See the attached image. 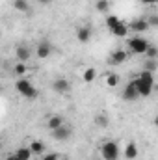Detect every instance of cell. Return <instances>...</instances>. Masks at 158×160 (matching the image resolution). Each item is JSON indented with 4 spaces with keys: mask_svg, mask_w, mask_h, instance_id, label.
Returning <instances> with one entry per match:
<instances>
[{
    "mask_svg": "<svg viewBox=\"0 0 158 160\" xmlns=\"http://www.w3.org/2000/svg\"><path fill=\"white\" fill-rule=\"evenodd\" d=\"M126 58H128V52L126 50H114V54L110 58V63L112 65H119V63L126 62Z\"/></svg>",
    "mask_w": 158,
    "mask_h": 160,
    "instance_id": "cell-11",
    "label": "cell"
},
{
    "mask_svg": "<svg viewBox=\"0 0 158 160\" xmlns=\"http://www.w3.org/2000/svg\"><path fill=\"white\" fill-rule=\"evenodd\" d=\"M138 97H140V91H138V88H136L134 80H130V82L125 86V89H123V99H125V101H128V102H134Z\"/></svg>",
    "mask_w": 158,
    "mask_h": 160,
    "instance_id": "cell-4",
    "label": "cell"
},
{
    "mask_svg": "<svg viewBox=\"0 0 158 160\" xmlns=\"http://www.w3.org/2000/svg\"><path fill=\"white\" fill-rule=\"evenodd\" d=\"M97 9H99V11H106V9H108V2H106V0H99V2H97Z\"/></svg>",
    "mask_w": 158,
    "mask_h": 160,
    "instance_id": "cell-27",
    "label": "cell"
},
{
    "mask_svg": "<svg viewBox=\"0 0 158 160\" xmlns=\"http://www.w3.org/2000/svg\"><path fill=\"white\" fill-rule=\"evenodd\" d=\"M37 2H41V4H45V6H47V4H50L52 0H37Z\"/></svg>",
    "mask_w": 158,
    "mask_h": 160,
    "instance_id": "cell-32",
    "label": "cell"
},
{
    "mask_svg": "<svg viewBox=\"0 0 158 160\" xmlns=\"http://www.w3.org/2000/svg\"><path fill=\"white\" fill-rule=\"evenodd\" d=\"M71 128L67 127V125H62L60 128H56V130H52V136L56 138V140H60V142H67L69 138H71Z\"/></svg>",
    "mask_w": 158,
    "mask_h": 160,
    "instance_id": "cell-8",
    "label": "cell"
},
{
    "mask_svg": "<svg viewBox=\"0 0 158 160\" xmlns=\"http://www.w3.org/2000/svg\"><path fill=\"white\" fill-rule=\"evenodd\" d=\"M141 4H145V6H153V4H156L158 0H140Z\"/></svg>",
    "mask_w": 158,
    "mask_h": 160,
    "instance_id": "cell-30",
    "label": "cell"
},
{
    "mask_svg": "<svg viewBox=\"0 0 158 160\" xmlns=\"http://www.w3.org/2000/svg\"><path fill=\"white\" fill-rule=\"evenodd\" d=\"M123 155H125L126 160H134L138 157V145H136L134 142H128L126 147H125V151H123Z\"/></svg>",
    "mask_w": 158,
    "mask_h": 160,
    "instance_id": "cell-12",
    "label": "cell"
},
{
    "mask_svg": "<svg viewBox=\"0 0 158 160\" xmlns=\"http://www.w3.org/2000/svg\"><path fill=\"white\" fill-rule=\"evenodd\" d=\"M140 78H143L145 82H151V84H155V77H153V73L151 71H141V75H140Z\"/></svg>",
    "mask_w": 158,
    "mask_h": 160,
    "instance_id": "cell-24",
    "label": "cell"
},
{
    "mask_svg": "<svg viewBox=\"0 0 158 160\" xmlns=\"http://www.w3.org/2000/svg\"><path fill=\"white\" fill-rule=\"evenodd\" d=\"M155 125H156V127H158V116H156V118H155Z\"/></svg>",
    "mask_w": 158,
    "mask_h": 160,
    "instance_id": "cell-33",
    "label": "cell"
},
{
    "mask_svg": "<svg viewBox=\"0 0 158 160\" xmlns=\"http://www.w3.org/2000/svg\"><path fill=\"white\" fill-rule=\"evenodd\" d=\"M101 155L104 160H117L119 158V145L116 142L108 140L101 145Z\"/></svg>",
    "mask_w": 158,
    "mask_h": 160,
    "instance_id": "cell-2",
    "label": "cell"
},
{
    "mask_svg": "<svg viewBox=\"0 0 158 160\" xmlns=\"http://www.w3.org/2000/svg\"><path fill=\"white\" fill-rule=\"evenodd\" d=\"M119 22H121V21H119V17H116V15H108V17H106V26L110 28V32L117 26Z\"/></svg>",
    "mask_w": 158,
    "mask_h": 160,
    "instance_id": "cell-21",
    "label": "cell"
},
{
    "mask_svg": "<svg viewBox=\"0 0 158 160\" xmlns=\"http://www.w3.org/2000/svg\"><path fill=\"white\" fill-rule=\"evenodd\" d=\"M30 151H32L34 155H43V153H45V143L39 142V140L30 142Z\"/></svg>",
    "mask_w": 158,
    "mask_h": 160,
    "instance_id": "cell-15",
    "label": "cell"
},
{
    "mask_svg": "<svg viewBox=\"0 0 158 160\" xmlns=\"http://www.w3.org/2000/svg\"><path fill=\"white\" fill-rule=\"evenodd\" d=\"M128 30H130V28H128V24H126L125 21H121L117 26L112 30V34H114V36H117V38H125V36L128 34Z\"/></svg>",
    "mask_w": 158,
    "mask_h": 160,
    "instance_id": "cell-14",
    "label": "cell"
},
{
    "mask_svg": "<svg viewBox=\"0 0 158 160\" xmlns=\"http://www.w3.org/2000/svg\"><path fill=\"white\" fill-rule=\"evenodd\" d=\"M63 125V119L60 118V116H52V118H48V121H47V127L50 128V130H56V128H60Z\"/></svg>",
    "mask_w": 158,
    "mask_h": 160,
    "instance_id": "cell-16",
    "label": "cell"
},
{
    "mask_svg": "<svg viewBox=\"0 0 158 160\" xmlns=\"http://www.w3.org/2000/svg\"><path fill=\"white\" fill-rule=\"evenodd\" d=\"M26 71H28V67H26V63H24V62H19V63L13 67V73H15L17 77H22V75H26Z\"/></svg>",
    "mask_w": 158,
    "mask_h": 160,
    "instance_id": "cell-20",
    "label": "cell"
},
{
    "mask_svg": "<svg viewBox=\"0 0 158 160\" xmlns=\"http://www.w3.org/2000/svg\"><path fill=\"white\" fill-rule=\"evenodd\" d=\"M145 56H147V60H156V58H158V48H156V47H153V45H149V48H147Z\"/></svg>",
    "mask_w": 158,
    "mask_h": 160,
    "instance_id": "cell-23",
    "label": "cell"
},
{
    "mask_svg": "<svg viewBox=\"0 0 158 160\" xmlns=\"http://www.w3.org/2000/svg\"><path fill=\"white\" fill-rule=\"evenodd\" d=\"M6 160H21V158H19V157L13 153V155H7V157H6Z\"/></svg>",
    "mask_w": 158,
    "mask_h": 160,
    "instance_id": "cell-31",
    "label": "cell"
},
{
    "mask_svg": "<svg viewBox=\"0 0 158 160\" xmlns=\"http://www.w3.org/2000/svg\"><path fill=\"white\" fill-rule=\"evenodd\" d=\"M106 84H108L110 88H116V86H119V75H116V73L106 75Z\"/></svg>",
    "mask_w": 158,
    "mask_h": 160,
    "instance_id": "cell-22",
    "label": "cell"
},
{
    "mask_svg": "<svg viewBox=\"0 0 158 160\" xmlns=\"http://www.w3.org/2000/svg\"><path fill=\"white\" fill-rule=\"evenodd\" d=\"M156 60H147L145 62V71H151V73H155L156 71Z\"/></svg>",
    "mask_w": 158,
    "mask_h": 160,
    "instance_id": "cell-25",
    "label": "cell"
},
{
    "mask_svg": "<svg viewBox=\"0 0 158 160\" xmlns=\"http://www.w3.org/2000/svg\"><path fill=\"white\" fill-rule=\"evenodd\" d=\"M156 89H158V84H156Z\"/></svg>",
    "mask_w": 158,
    "mask_h": 160,
    "instance_id": "cell-34",
    "label": "cell"
},
{
    "mask_svg": "<svg viewBox=\"0 0 158 160\" xmlns=\"http://www.w3.org/2000/svg\"><path fill=\"white\" fill-rule=\"evenodd\" d=\"M15 56H17L19 62H24V63H26V62L32 58V48L26 47V45H21V47L15 48Z\"/></svg>",
    "mask_w": 158,
    "mask_h": 160,
    "instance_id": "cell-7",
    "label": "cell"
},
{
    "mask_svg": "<svg viewBox=\"0 0 158 160\" xmlns=\"http://www.w3.org/2000/svg\"><path fill=\"white\" fill-rule=\"evenodd\" d=\"M15 155H17V157H19L21 160H30L34 153L30 151V147H19V149L15 151Z\"/></svg>",
    "mask_w": 158,
    "mask_h": 160,
    "instance_id": "cell-17",
    "label": "cell"
},
{
    "mask_svg": "<svg viewBox=\"0 0 158 160\" xmlns=\"http://www.w3.org/2000/svg\"><path fill=\"white\" fill-rule=\"evenodd\" d=\"M134 84H136V88H138V91H140V97H149L151 93H153V88H155V84H151V82H145L143 78H138L134 80Z\"/></svg>",
    "mask_w": 158,
    "mask_h": 160,
    "instance_id": "cell-5",
    "label": "cell"
},
{
    "mask_svg": "<svg viewBox=\"0 0 158 160\" xmlns=\"http://www.w3.org/2000/svg\"><path fill=\"white\" fill-rule=\"evenodd\" d=\"M126 47H128V50L132 54H145L147 48H149V43L143 39V38L134 36V38H130V39L126 41Z\"/></svg>",
    "mask_w": 158,
    "mask_h": 160,
    "instance_id": "cell-3",
    "label": "cell"
},
{
    "mask_svg": "<svg viewBox=\"0 0 158 160\" xmlns=\"http://www.w3.org/2000/svg\"><path fill=\"white\" fill-rule=\"evenodd\" d=\"M95 121H97L99 127H108V118H106V116H99Z\"/></svg>",
    "mask_w": 158,
    "mask_h": 160,
    "instance_id": "cell-26",
    "label": "cell"
},
{
    "mask_svg": "<svg viewBox=\"0 0 158 160\" xmlns=\"http://www.w3.org/2000/svg\"><path fill=\"white\" fill-rule=\"evenodd\" d=\"M147 22H149V26H158V17H156V15L149 17V19H147Z\"/></svg>",
    "mask_w": 158,
    "mask_h": 160,
    "instance_id": "cell-29",
    "label": "cell"
},
{
    "mask_svg": "<svg viewBox=\"0 0 158 160\" xmlns=\"http://www.w3.org/2000/svg\"><path fill=\"white\" fill-rule=\"evenodd\" d=\"M52 89H54L56 93H67V91L71 89V84H69L67 78H56L52 82Z\"/></svg>",
    "mask_w": 158,
    "mask_h": 160,
    "instance_id": "cell-9",
    "label": "cell"
},
{
    "mask_svg": "<svg viewBox=\"0 0 158 160\" xmlns=\"http://www.w3.org/2000/svg\"><path fill=\"white\" fill-rule=\"evenodd\" d=\"M95 78H97V71H95L93 67L86 69V71H84V75H82V80H84L86 84H91V82H93Z\"/></svg>",
    "mask_w": 158,
    "mask_h": 160,
    "instance_id": "cell-18",
    "label": "cell"
},
{
    "mask_svg": "<svg viewBox=\"0 0 158 160\" xmlns=\"http://www.w3.org/2000/svg\"><path fill=\"white\" fill-rule=\"evenodd\" d=\"M13 6H15L17 11H28V9H30L28 0H13Z\"/></svg>",
    "mask_w": 158,
    "mask_h": 160,
    "instance_id": "cell-19",
    "label": "cell"
},
{
    "mask_svg": "<svg viewBox=\"0 0 158 160\" xmlns=\"http://www.w3.org/2000/svg\"><path fill=\"white\" fill-rule=\"evenodd\" d=\"M50 54H52V47H50V43L41 41L39 45H37V48H36V56L41 58V60H45V58H48Z\"/></svg>",
    "mask_w": 158,
    "mask_h": 160,
    "instance_id": "cell-10",
    "label": "cell"
},
{
    "mask_svg": "<svg viewBox=\"0 0 158 160\" xmlns=\"http://www.w3.org/2000/svg\"><path fill=\"white\" fill-rule=\"evenodd\" d=\"M41 160H58V153H48V155H43Z\"/></svg>",
    "mask_w": 158,
    "mask_h": 160,
    "instance_id": "cell-28",
    "label": "cell"
},
{
    "mask_svg": "<svg viewBox=\"0 0 158 160\" xmlns=\"http://www.w3.org/2000/svg\"><path fill=\"white\" fill-rule=\"evenodd\" d=\"M77 39L80 43H87V41L91 39V28L89 26H82L77 30Z\"/></svg>",
    "mask_w": 158,
    "mask_h": 160,
    "instance_id": "cell-13",
    "label": "cell"
},
{
    "mask_svg": "<svg viewBox=\"0 0 158 160\" xmlns=\"http://www.w3.org/2000/svg\"><path fill=\"white\" fill-rule=\"evenodd\" d=\"M128 28H130L134 34H143V32H147L151 26H149L147 19H134V21L128 24Z\"/></svg>",
    "mask_w": 158,
    "mask_h": 160,
    "instance_id": "cell-6",
    "label": "cell"
},
{
    "mask_svg": "<svg viewBox=\"0 0 158 160\" xmlns=\"http://www.w3.org/2000/svg\"><path fill=\"white\" fill-rule=\"evenodd\" d=\"M15 88H17V91H19L22 97H26V99H37V95H39L37 89L34 88V84L26 78H19L15 82Z\"/></svg>",
    "mask_w": 158,
    "mask_h": 160,
    "instance_id": "cell-1",
    "label": "cell"
}]
</instances>
